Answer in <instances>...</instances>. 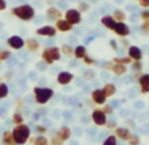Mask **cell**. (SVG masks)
<instances>
[{"mask_svg": "<svg viewBox=\"0 0 149 145\" xmlns=\"http://www.w3.org/2000/svg\"><path fill=\"white\" fill-rule=\"evenodd\" d=\"M12 15L15 17H17L18 20L29 22L36 17V9L30 4H21L12 8Z\"/></svg>", "mask_w": 149, "mask_h": 145, "instance_id": "6da1fadb", "label": "cell"}, {"mask_svg": "<svg viewBox=\"0 0 149 145\" xmlns=\"http://www.w3.org/2000/svg\"><path fill=\"white\" fill-rule=\"evenodd\" d=\"M15 143L17 145H24L28 143L29 137H30V128L26 124H17L12 131Z\"/></svg>", "mask_w": 149, "mask_h": 145, "instance_id": "7a4b0ae2", "label": "cell"}, {"mask_svg": "<svg viewBox=\"0 0 149 145\" xmlns=\"http://www.w3.org/2000/svg\"><path fill=\"white\" fill-rule=\"evenodd\" d=\"M41 58H42V60H43V63H46V64H54L55 62L60 60L62 52H60L59 47H56V46L46 47V49L42 51Z\"/></svg>", "mask_w": 149, "mask_h": 145, "instance_id": "3957f363", "label": "cell"}, {"mask_svg": "<svg viewBox=\"0 0 149 145\" xmlns=\"http://www.w3.org/2000/svg\"><path fill=\"white\" fill-rule=\"evenodd\" d=\"M34 99L37 103L45 105L54 97V90L51 88H42V86H36L34 88Z\"/></svg>", "mask_w": 149, "mask_h": 145, "instance_id": "277c9868", "label": "cell"}, {"mask_svg": "<svg viewBox=\"0 0 149 145\" xmlns=\"http://www.w3.org/2000/svg\"><path fill=\"white\" fill-rule=\"evenodd\" d=\"M64 20H67L71 25H79L82 21L81 12L79 9H76V8H70L64 13Z\"/></svg>", "mask_w": 149, "mask_h": 145, "instance_id": "5b68a950", "label": "cell"}, {"mask_svg": "<svg viewBox=\"0 0 149 145\" xmlns=\"http://www.w3.org/2000/svg\"><path fill=\"white\" fill-rule=\"evenodd\" d=\"M92 120L95 126H105L107 123V115L102 111L101 109H95L92 112Z\"/></svg>", "mask_w": 149, "mask_h": 145, "instance_id": "8992f818", "label": "cell"}, {"mask_svg": "<svg viewBox=\"0 0 149 145\" xmlns=\"http://www.w3.org/2000/svg\"><path fill=\"white\" fill-rule=\"evenodd\" d=\"M7 44L12 50H21L25 47V39L20 35H10L7 39Z\"/></svg>", "mask_w": 149, "mask_h": 145, "instance_id": "52a82bcc", "label": "cell"}, {"mask_svg": "<svg viewBox=\"0 0 149 145\" xmlns=\"http://www.w3.org/2000/svg\"><path fill=\"white\" fill-rule=\"evenodd\" d=\"M56 28L52 25H43L41 28H38L36 30L37 35H41V37H49V38H54L56 35Z\"/></svg>", "mask_w": 149, "mask_h": 145, "instance_id": "ba28073f", "label": "cell"}, {"mask_svg": "<svg viewBox=\"0 0 149 145\" xmlns=\"http://www.w3.org/2000/svg\"><path fill=\"white\" fill-rule=\"evenodd\" d=\"M72 80H73V75L71 72H68V71H62L56 76V81L60 85H68V84L72 83Z\"/></svg>", "mask_w": 149, "mask_h": 145, "instance_id": "9c48e42d", "label": "cell"}, {"mask_svg": "<svg viewBox=\"0 0 149 145\" xmlns=\"http://www.w3.org/2000/svg\"><path fill=\"white\" fill-rule=\"evenodd\" d=\"M114 33L119 37H128L131 33V29L126 22H116L115 28H114Z\"/></svg>", "mask_w": 149, "mask_h": 145, "instance_id": "30bf717a", "label": "cell"}, {"mask_svg": "<svg viewBox=\"0 0 149 145\" xmlns=\"http://www.w3.org/2000/svg\"><path fill=\"white\" fill-rule=\"evenodd\" d=\"M55 28H56V30L62 31V33H68V31H71L73 29V25H71L64 18H60V20L55 21Z\"/></svg>", "mask_w": 149, "mask_h": 145, "instance_id": "8fae6325", "label": "cell"}, {"mask_svg": "<svg viewBox=\"0 0 149 145\" xmlns=\"http://www.w3.org/2000/svg\"><path fill=\"white\" fill-rule=\"evenodd\" d=\"M92 99L95 105H105L106 103V96L102 92V89H95L92 92Z\"/></svg>", "mask_w": 149, "mask_h": 145, "instance_id": "7c38bea8", "label": "cell"}, {"mask_svg": "<svg viewBox=\"0 0 149 145\" xmlns=\"http://www.w3.org/2000/svg\"><path fill=\"white\" fill-rule=\"evenodd\" d=\"M46 16H47V18L49 20H60V18L63 17V13H62V10L59 9V8H56V7H49L46 9Z\"/></svg>", "mask_w": 149, "mask_h": 145, "instance_id": "4fadbf2b", "label": "cell"}, {"mask_svg": "<svg viewBox=\"0 0 149 145\" xmlns=\"http://www.w3.org/2000/svg\"><path fill=\"white\" fill-rule=\"evenodd\" d=\"M128 56L131 58L134 62H139L143 59V51L140 47L137 46H130L128 47Z\"/></svg>", "mask_w": 149, "mask_h": 145, "instance_id": "5bb4252c", "label": "cell"}, {"mask_svg": "<svg viewBox=\"0 0 149 145\" xmlns=\"http://www.w3.org/2000/svg\"><path fill=\"white\" fill-rule=\"evenodd\" d=\"M101 24H102V25L105 26L106 29L114 30V28H115V25H116V21H115V18H114L113 16H110V15H105L102 18H101Z\"/></svg>", "mask_w": 149, "mask_h": 145, "instance_id": "9a60e30c", "label": "cell"}, {"mask_svg": "<svg viewBox=\"0 0 149 145\" xmlns=\"http://www.w3.org/2000/svg\"><path fill=\"white\" fill-rule=\"evenodd\" d=\"M115 136L119 137L120 140L127 141L130 139V136H131V132L126 127H115Z\"/></svg>", "mask_w": 149, "mask_h": 145, "instance_id": "2e32d148", "label": "cell"}, {"mask_svg": "<svg viewBox=\"0 0 149 145\" xmlns=\"http://www.w3.org/2000/svg\"><path fill=\"white\" fill-rule=\"evenodd\" d=\"M139 84L141 93H149V73H144L139 77Z\"/></svg>", "mask_w": 149, "mask_h": 145, "instance_id": "e0dca14e", "label": "cell"}, {"mask_svg": "<svg viewBox=\"0 0 149 145\" xmlns=\"http://www.w3.org/2000/svg\"><path fill=\"white\" fill-rule=\"evenodd\" d=\"M71 135H72V131H71V128L70 127H62L59 131H58V133H56V136L60 139L62 141H67L68 139L71 137Z\"/></svg>", "mask_w": 149, "mask_h": 145, "instance_id": "ac0fdd59", "label": "cell"}, {"mask_svg": "<svg viewBox=\"0 0 149 145\" xmlns=\"http://www.w3.org/2000/svg\"><path fill=\"white\" fill-rule=\"evenodd\" d=\"M39 46H41V44H39V42L37 41L36 38H28L25 41V47L26 49H28V51H37V50L39 49Z\"/></svg>", "mask_w": 149, "mask_h": 145, "instance_id": "d6986e66", "label": "cell"}, {"mask_svg": "<svg viewBox=\"0 0 149 145\" xmlns=\"http://www.w3.org/2000/svg\"><path fill=\"white\" fill-rule=\"evenodd\" d=\"M102 92L105 93L106 98H109V97H113L114 94L116 93V86L114 85V84H111V83H107V84H105V85H103Z\"/></svg>", "mask_w": 149, "mask_h": 145, "instance_id": "ffe728a7", "label": "cell"}, {"mask_svg": "<svg viewBox=\"0 0 149 145\" xmlns=\"http://www.w3.org/2000/svg\"><path fill=\"white\" fill-rule=\"evenodd\" d=\"M1 143L3 145H15V139H13V135L10 131H4L3 132V136H1Z\"/></svg>", "mask_w": 149, "mask_h": 145, "instance_id": "44dd1931", "label": "cell"}, {"mask_svg": "<svg viewBox=\"0 0 149 145\" xmlns=\"http://www.w3.org/2000/svg\"><path fill=\"white\" fill-rule=\"evenodd\" d=\"M85 55H86V47L84 44H77L73 49V56L76 59H82Z\"/></svg>", "mask_w": 149, "mask_h": 145, "instance_id": "7402d4cb", "label": "cell"}, {"mask_svg": "<svg viewBox=\"0 0 149 145\" xmlns=\"http://www.w3.org/2000/svg\"><path fill=\"white\" fill-rule=\"evenodd\" d=\"M113 17L115 18L116 22H124V21H126V18H127V15L124 13V10L115 9V10H114V13H113Z\"/></svg>", "mask_w": 149, "mask_h": 145, "instance_id": "603a6c76", "label": "cell"}, {"mask_svg": "<svg viewBox=\"0 0 149 145\" xmlns=\"http://www.w3.org/2000/svg\"><path fill=\"white\" fill-rule=\"evenodd\" d=\"M111 71H113L116 76H122V75H124V73H127V67L123 64H115V63H114V67Z\"/></svg>", "mask_w": 149, "mask_h": 145, "instance_id": "cb8c5ba5", "label": "cell"}, {"mask_svg": "<svg viewBox=\"0 0 149 145\" xmlns=\"http://www.w3.org/2000/svg\"><path fill=\"white\" fill-rule=\"evenodd\" d=\"M115 64H123V65H127V64H131L132 63V59L130 56H116V58H114V60H113Z\"/></svg>", "mask_w": 149, "mask_h": 145, "instance_id": "d4e9b609", "label": "cell"}, {"mask_svg": "<svg viewBox=\"0 0 149 145\" xmlns=\"http://www.w3.org/2000/svg\"><path fill=\"white\" fill-rule=\"evenodd\" d=\"M9 94V88L5 83H0V99H4Z\"/></svg>", "mask_w": 149, "mask_h": 145, "instance_id": "484cf974", "label": "cell"}, {"mask_svg": "<svg viewBox=\"0 0 149 145\" xmlns=\"http://www.w3.org/2000/svg\"><path fill=\"white\" fill-rule=\"evenodd\" d=\"M60 52L64 55H67V56H72L73 55V47L71 46V44H63L62 47H60Z\"/></svg>", "mask_w": 149, "mask_h": 145, "instance_id": "4316f807", "label": "cell"}, {"mask_svg": "<svg viewBox=\"0 0 149 145\" xmlns=\"http://www.w3.org/2000/svg\"><path fill=\"white\" fill-rule=\"evenodd\" d=\"M33 144L34 145H49V139L45 137L43 135L37 136V137L33 140Z\"/></svg>", "mask_w": 149, "mask_h": 145, "instance_id": "83f0119b", "label": "cell"}, {"mask_svg": "<svg viewBox=\"0 0 149 145\" xmlns=\"http://www.w3.org/2000/svg\"><path fill=\"white\" fill-rule=\"evenodd\" d=\"M118 141H116V136L115 135H109L105 139V141L102 143V145H116Z\"/></svg>", "mask_w": 149, "mask_h": 145, "instance_id": "f1b7e54d", "label": "cell"}, {"mask_svg": "<svg viewBox=\"0 0 149 145\" xmlns=\"http://www.w3.org/2000/svg\"><path fill=\"white\" fill-rule=\"evenodd\" d=\"M10 51L9 50H0V63L1 62H7L10 58Z\"/></svg>", "mask_w": 149, "mask_h": 145, "instance_id": "f546056e", "label": "cell"}, {"mask_svg": "<svg viewBox=\"0 0 149 145\" xmlns=\"http://www.w3.org/2000/svg\"><path fill=\"white\" fill-rule=\"evenodd\" d=\"M12 122L15 123V124H22V122H24V115L21 114V112H15V114H13Z\"/></svg>", "mask_w": 149, "mask_h": 145, "instance_id": "4dcf8cb0", "label": "cell"}, {"mask_svg": "<svg viewBox=\"0 0 149 145\" xmlns=\"http://www.w3.org/2000/svg\"><path fill=\"white\" fill-rule=\"evenodd\" d=\"M131 69L134 71V72H140V71L143 69L141 60H139V62H132L131 63Z\"/></svg>", "mask_w": 149, "mask_h": 145, "instance_id": "1f68e13d", "label": "cell"}, {"mask_svg": "<svg viewBox=\"0 0 149 145\" xmlns=\"http://www.w3.org/2000/svg\"><path fill=\"white\" fill-rule=\"evenodd\" d=\"M77 9H79L81 13L88 12V10L90 9V5L88 4L86 1H80V3H79V8H77Z\"/></svg>", "mask_w": 149, "mask_h": 145, "instance_id": "d6a6232c", "label": "cell"}, {"mask_svg": "<svg viewBox=\"0 0 149 145\" xmlns=\"http://www.w3.org/2000/svg\"><path fill=\"white\" fill-rule=\"evenodd\" d=\"M127 141H128L130 145H139L140 144V137L137 135H131Z\"/></svg>", "mask_w": 149, "mask_h": 145, "instance_id": "836d02e7", "label": "cell"}, {"mask_svg": "<svg viewBox=\"0 0 149 145\" xmlns=\"http://www.w3.org/2000/svg\"><path fill=\"white\" fill-rule=\"evenodd\" d=\"M82 60H84V63H85L86 65H94L95 63H97L92 56H89V55H85V56L82 58Z\"/></svg>", "mask_w": 149, "mask_h": 145, "instance_id": "e575fe53", "label": "cell"}, {"mask_svg": "<svg viewBox=\"0 0 149 145\" xmlns=\"http://www.w3.org/2000/svg\"><path fill=\"white\" fill-rule=\"evenodd\" d=\"M140 18L143 21H149V9H144L140 12Z\"/></svg>", "mask_w": 149, "mask_h": 145, "instance_id": "d590c367", "label": "cell"}, {"mask_svg": "<svg viewBox=\"0 0 149 145\" xmlns=\"http://www.w3.org/2000/svg\"><path fill=\"white\" fill-rule=\"evenodd\" d=\"M140 30H141L143 33H148L149 34V21H144V22L141 24V26H140Z\"/></svg>", "mask_w": 149, "mask_h": 145, "instance_id": "8d00e7d4", "label": "cell"}, {"mask_svg": "<svg viewBox=\"0 0 149 145\" xmlns=\"http://www.w3.org/2000/svg\"><path fill=\"white\" fill-rule=\"evenodd\" d=\"M102 111L105 112L106 115H107V114L111 115V114H113V111H114V109H113V106H110V105H106V106L102 109Z\"/></svg>", "mask_w": 149, "mask_h": 145, "instance_id": "74e56055", "label": "cell"}, {"mask_svg": "<svg viewBox=\"0 0 149 145\" xmlns=\"http://www.w3.org/2000/svg\"><path fill=\"white\" fill-rule=\"evenodd\" d=\"M50 145H63V141L60 140L58 136H54V137L51 139V143H50Z\"/></svg>", "mask_w": 149, "mask_h": 145, "instance_id": "f35d334b", "label": "cell"}, {"mask_svg": "<svg viewBox=\"0 0 149 145\" xmlns=\"http://www.w3.org/2000/svg\"><path fill=\"white\" fill-rule=\"evenodd\" d=\"M139 5L144 9H149V0H139Z\"/></svg>", "mask_w": 149, "mask_h": 145, "instance_id": "ab89813d", "label": "cell"}, {"mask_svg": "<svg viewBox=\"0 0 149 145\" xmlns=\"http://www.w3.org/2000/svg\"><path fill=\"white\" fill-rule=\"evenodd\" d=\"M36 132H38V133H46L47 132V128L45 127V126H37V127H36Z\"/></svg>", "mask_w": 149, "mask_h": 145, "instance_id": "60d3db41", "label": "cell"}, {"mask_svg": "<svg viewBox=\"0 0 149 145\" xmlns=\"http://www.w3.org/2000/svg\"><path fill=\"white\" fill-rule=\"evenodd\" d=\"M7 9V1L5 0H0V12Z\"/></svg>", "mask_w": 149, "mask_h": 145, "instance_id": "b9f144b4", "label": "cell"}, {"mask_svg": "<svg viewBox=\"0 0 149 145\" xmlns=\"http://www.w3.org/2000/svg\"><path fill=\"white\" fill-rule=\"evenodd\" d=\"M110 46L113 47V50H115V51L119 49V47H118V43H116L115 39H110Z\"/></svg>", "mask_w": 149, "mask_h": 145, "instance_id": "7bdbcfd3", "label": "cell"}, {"mask_svg": "<svg viewBox=\"0 0 149 145\" xmlns=\"http://www.w3.org/2000/svg\"><path fill=\"white\" fill-rule=\"evenodd\" d=\"M85 78H93L94 77V72L93 71H89V72H85Z\"/></svg>", "mask_w": 149, "mask_h": 145, "instance_id": "ee69618b", "label": "cell"}, {"mask_svg": "<svg viewBox=\"0 0 149 145\" xmlns=\"http://www.w3.org/2000/svg\"><path fill=\"white\" fill-rule=\"evenodd\" d=\"M0 83H1V78H0Z\"/></svg>", "mask_w": 149, "mask_h": 145, "instance_id": "f6af8a7d", "label": "cell"}, {"mask_svg": "<svg viewBox=\"0 0 149 145\" xmlns=\"http://www.w3.org/2000/svg\"><path fill=\"white\" fill-rule=\"evenodd\" d=\"M137 1H139V0H137Z\"/></svg>", "mask_w": 149, "mask_h": 145, "instance_id": "bcb514c9", "label": "cell"}]
</instances>
